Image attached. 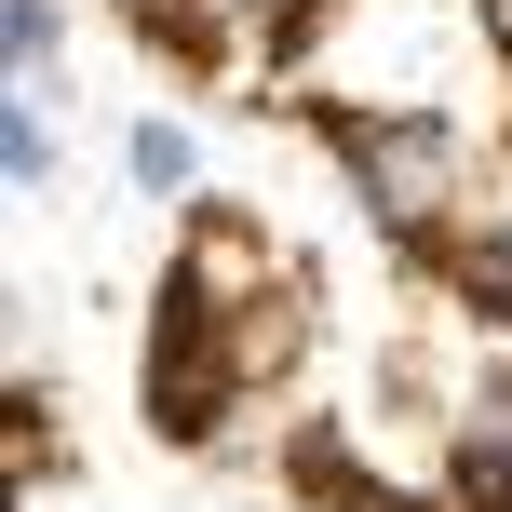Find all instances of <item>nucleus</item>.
<instances>
[{"label":"nucleus","instance_id":"nucleus-7","mask_svg":"<svg viewBox=\"0 0 512 512\" xmlns=\"http://www.w3.org/2000/svg\"><path fill=\"white\" fill-rule=\"evenodd\" d=\"M54 41H68L54 0H0V54H14V68H54Z\"/></svg>","mask_w":512,"mask_h":512},{"label":"nucleus","instance_id":"nucleus-3","mask_svg":"<svg viewBox=\"0 0 512 512\" xmlns=\"http://www.w3.org/2000/svg\"><path fill=\"white\" fill-rule=\"evenodd\" d=\"M445 472H459V512H499V499H512V378L459 391V418H445Z\"/></svg>","mask_w":512,"mask_h":512},{"label":"nucleus","instance_id":"nucleus-1","mask_svg":"<svg viewBox=\"0 0 512 512\" xmlns=\"http://www.w3.org/2000/svg\"><path fill=\"white\" fill-rule=\"evenodd\" d=\"M337 149H351L364 203H378L405 243L459 230V189H472V135L459 122H432V108H364V122H337Z\"/></svg>","mask_w":512,"mask_h":512},{"label":"nucleus","instance_id":"nucleus-6","mask_svg":"<svg viewBox=\"0 0 512 512\" xmlns=\"http://www.w3.org/2000/svg\"><path fill=\"white\" fill-rule=\"evenodd\" d=\"M122 176H135V189H189V135H176V122H135V135H122Z\"/></svg>","mask_w":512,"mask_h":512},{"label":"nucleus","instance_id":"nucleus-2","mask_svg":"<svg viewBox=\"0 0 512 512\" xmlns=\"http://www.w3.org/2000/svg\"><path fill=\"white\" fill-rule=\"evenodd\" d=\"M149 27L189 41V54H216V81H243V68H270V54L310 27V0H162Z\"/></svg>","mask_w":512,"mask_h":512},{"label":"nucleus","instance_id":"nucleus-8","mask_svg":"<svg viewBox=\"0 0 512 512\" xmlns=\"http://www.w3.org/2000/svg\"><path fill=\"white\" fill-rule=\"evenodd\" d=\"M486 41H499V54H512V0H486Z\"/></svg>","mask_w":512,"mask_h":512},{"label":"nucleus","instance_id":"nucleus-4","mask_svg":"<svg viewBox=\"0 0 512 512\" xmlns=\"http://www.w3.org/2000/svg\"><path fill=\"white\" fill-rule=\"evenodd\" d=\"M459 297L486 324H512V230H459Z\"/></svg>","mask_w":512,"mask_h":512},{"label":"nucleus","instance_id":"nucleus-5","mask_svg":"<svg viewBox=\"0 0 512 512\" xmlns=\"http://www.w3.org/2000/svg\"><path fill=\"white\" fill-rule=\"evenodd\" d=\"M0 176H14V189H41V176H54V122L27 108V81H14V108H0Z\"/></svg>","mask_w":512,"mask_h":512}]
</instances>
